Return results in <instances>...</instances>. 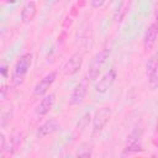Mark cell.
Instances as JSON below:
<instances>
[{"instance_id": "6da1fadb", "label": "cell", "mask_w": 158, "mask_h": 158, "mask_svg": "<svg viewBox=\"0 0 158 158\" xmlns=\"http://www.w3.org/2000/svg\"><path fill=\"white\" fill-rule=\"evenodd\" d=\"M32 54L31 53H25L22 54L19 60L16 62L12 72V81L15 85H20L23 83L31 65H32Z\"/></svg>"}, {"instance_id": "7a4b0ae2", "label": "cell", "mask_w": 158, "mask_h": 158, "mask_svg": "<svg viewBox=\"0 0 158 158\" xmlns=\"http://www.w3.org/2000/svg\"><path fill=\"white\" fill-rule=\"evenodd\" d=\"M109 57V52L107 49H102L100 52H98L90 60L89 68H88V80L89 81H94L98 79L99 73L101 72L104 64L106 63V59Z\"/></svg>"}, {"instance_id": "3957f363", "label": "cell", "mask_w": 158, "mask_h": 158, "mask_svg": "<svg viewBox=\"0 0 158 158\" xmlns=\"http://www.w3.org/2000/svg\"><path fill=\"white\" fill-rule=\"evenodd\" d=\"M146 74L148 78V85L152 90L158 89V52L149 57L146 63Z\"/></svg>"}, {"instance_id": "277c9868", "label": "cell", "mask_w": 158, "mask_h": 158, "mask_svg": "<svg viewBox=\"0 0 158 158\" xmlns=\"http://www.w3.org/2000/svg\"><path fill=\"white\" fill-rule=\"evenodd\" d=\"M111 117V109L109 106H104L100 107L93 118V133L98 135L99 132H101L104 130V127L106 126V123L109 122Z\"/></svg>"}, {"instance_id": "5b68a950", "label": "cell", "mask_w": 158, "mask_h": 158, "mask_svg": "<svg viewBox=\"0 0 158 158\" xmlns=\"http://www.w3.org/2000/svg\"><path fill=\"white\" fill-rule=\"evenodd\" d=\"M116 77H117L116 69H115V68H110V69L99 79V81L95 84V91H96V93H100V94L106 93V91L112 86V84L115 83Z\"/></svg>"}, {"instance_id": "8992f818", "label": "cell", "mask_w": 158, "mask_h": 158, "mask_svg": "<svg viewBox=\"0 0 158 158\" xmlns=\"http://www.w3.org/2000/svg\"><path fill=\"white\" fill-rule=\"evenodd\" d=\"M81 64H83V54L80 52H77L64 63L62 72L64 75H74L75 73L79 72Z\"/></svg>"}, {"instance_id": "52a82bcc", "label": "cell", "mask_w": 158, "mask_h": 158, "mask_svg": "<svg viewBox=\"0 0 158 158\" xmlns=\"http://www.w3.org/2000/svg\"><path fill=\"white\" fill-rule=\"evenodd\" d=\"M57 78V72H49L48 74H46L33 88V93L35 95H43L48 91V89L52 86V84L56 81Z\"/></svg>"}, {"instance_id": "ba28073f", "label": "cell", "mask_w": 158, "mask_h": 158, "mask_svg": "<svg viewBox=\"0 0 158 158\" xmlns=\"http://www.w3.org/2000/svg\"><path fill=\"white\" fill-rule=\"evenodd\" d=\"M88 93V84L81 81L79 84L75 85V88L73 89L72 94H70V99H69V104L70 105H79L80 102H83V100L85 99V95Z\"/></svg>"}, {"instance_id": "9c48e42d", "label": "cell", "mask_w": 158, "mask_h": 158, "mask_svg": "<svg viewBox=\"0 0 158 158\" xmlns=\"http://www.w3.org/2000/svg\"><path fill=\"white\" fill-rule=\"evenodd\" d=\"M54 101H56V95H54L53 93L46 94L44 98H43V99L40 101V104L37 105V107H36V114H37L38 116H44V115H47V114L51 111V109L53 107Z\"/></svg>"}, {"instance_id": "30bf717a", "label": "cell", "mask_w": 158, "mask_h": 158, "mask_svg": "<svg viewBox=\"0 0 158 158\" xmlns=\"http://www.w3.org/2000/svg\"><path fill=\"white\" fill-rule=\"evenodd\" d=\"M58 127H59V123H58L57 118L51 117V118H48L47 121H44V122L38 127V130H37V137H38V138H43V137H46V136H49V135H52L53 132H56Z\"/></svg>"}, {"instance_id": "8fae6325", "label": "cell", "mask_w": 158, "mask_h": 158, "mask_svg": "<svg viewBox=\"0 0 158 158\" xmlns=\"http://www.w3.org/2000/svg\"><path fill=\"white\" fill-rule=\"evenodd\" d=\"M157 37H158V23L153 22L148 26V28L146 30L144 37H143V44H144L146 51L151 49L154 46V43L157 41Z\"/></svg>"}, {"instance_id": "7c38bea8", "label": "cell", "mask_w": 158, "mask_h": 158, "mask_svg": "<svg viewBox=\"0 0 158 158\" xmlns=\"http://www.w3.org/2000/svg\"><path fill=\"white\" fill-rule=\"evenodd\" d=\"M37 14V6L35 1H28L23 5L21 10V21L23 23H30Z\"/></svg>"}, {"instance_id": "4fadbf2b", "label": "cell", "mask_w": 158, "mask_h": 158, "mask_svg": "<svg viewBox=\"0 0 158 158\" xmlns=\"http://www.w3.org/2000/svg\"><path fill=\"white\" fill-rule=\"evenodd\" d=\"M21 139H22V132L20 130H14L12 133L10 135V141L9 143L6 144V148H5V152L10 156H12L15 153V151L17 149L19 144L21 143Z\"/></svg>"}, {"instance_id": "5bb4252c", "label": "cell", "mask_w": 158, "mask_h": 158, "mask_svg": "<svg viewBox=\"0 0 158 158\" xmlns=\"http://www.w3.org/2000/svg\"><path fill=\"white\" fill-rule=\"evenodd\" d=\"M143 148H142V144L139 142V139H136V141H128L127 146L125 147L123 152H122V156H130L132 153H138V152H142Z\"/></svg>"}, {"instance_id": "9a60e30c", "label": "cell", "mask_w": 158, "mask_h": 158, "mask_svg": "<svg viewBox=\"0 0 158 158\" xmlns=\"http://www.w3.org/2000/svg\"><path fill=\"white\" fill-rule=\"evenodd\" d=\"M128 7H130V0H122L121 4H120V6H118V9H117L116 15H115V21H116V22L122 21V19H123V17L126 16V14H127Z\"/></svg>"}, {"instance_id": "2e32d148", "label": "cell", "mask_w": 158, "mask_h": 158, "mask_svg": "<svg viewBox=\"0 0 158 158\" xmlns=\"http://www.w3.org/2000/svg\"><path fill=\"white\" fill-rule=\"evenodd\" d=\"M12 115H14V110H12V106L9 105L7 107H4L2 111H1V127L4 128L12 118Z\"/></svg>"}, {"instance_id": "e0dca14e", "label": "cell", "mask_w": 158, "mask_h": 158, "mask_svg": "<svg viewBox=\"0 0 158 158\" xmlns=\"http://www.w3.org/2000/svg\"><path fill=\"white\" fill-rule=\"evenodd\" d=\"M91 154H93V148L89 143H81L75 152L77 157H84V158L91 157Z\"/></svg>"}, {"instance_id": "ac0fdd59", "label": "cell", "mask_w": 158, "mask_h": 158, "mask_svg": "<svg viewBox=\"0 0 158 158\" xmlns=\"http://www.w3.org/2000/svg\"><path fill=\"white\" fill-rule=\"evenodd\" d=\"M89 121H90V112H85V114L81 116V118H79V122H78V125H77V127H75L77 135H78V133L80 135V133L88 127Z\"/></svg>"}, {"instance_id": "d6986e66", "label": "cell", "mask_w": 158, "mask_h": 158, "mask_svg": "<svg viewBox=\"0 0 158 158\" xmlns=\"http://www.w3.org/2000/svg\"><path fill=\"white\" fill-rule=\"evenodd\" d=\"M5 148H6V138H5L4 132H1L0 133V153L1 154L5 153Z\"/></svg>"}, {"instance_id": "ffe728a7", "label": "cell", "mask_w": 158, "mask_h": 158, "mask_svg": "<svg viewBox=\"0 0 158 158\" xmlns=\"http://www.w3.org/2000/svg\"><path fill=\"white\" fill-rule=\"evenodd\" d=\"M105 1L106 0H90V5L95 9H98V7H101L105 4Z\"/></svg>"}, {"instance_id": "44dd1931", "label": "cell", "mask_w": 158, "mask_h": 158, "mask_svg": "<svg viewBox=\"0 0 158 158\" xmlns=\"http://www.w3.org/2000/svg\"><path fill=\"white\" fill-rule=\"evenodd\" d=\"M6 73H7V67H6V64H2L1 65V74H2V77H6Z\"/></svg>"}, {"instance_id": "7402d4cb", "label": "cell", "mask_w": 158, "mask_h": 158, "mask_svg": "<svg viewBox=\"0 0 158 158\" xmlns=\"http://www.w3.org/2000/svg\"><path fill=\"white\" fill-rule=\"evenodd\" d=\"M5 2H7V4H15L17 0H4Z\"/></svg>"}, {"instance_id": "603a6c76", "label": "cell", "mask_w": 158, "mask_h": 158, "mask_svg": "<svg viewBox=\"0 0 158 158\" xmlns=\"http://www.w3.org/2000/svg\"><path fill=\"white\" fill-rule=\"evenodd\" d=\"M156 131L158 132V118H157V123H156Z\"/></svg>"}, {"instance_id": "cb8c5ba5", "label": "cell", "mask_w": 158, "mask_h": 158, "mask_svg": "<svg viewBox=\"0 0 158 158\" xmlns=\"http://www.w3.org/2000/svg\"><path fill=\"white\" fill-rule=\"evenodd\" d=\"M157 21H158V14H157Z\"/></svg>"}]
</instances>
